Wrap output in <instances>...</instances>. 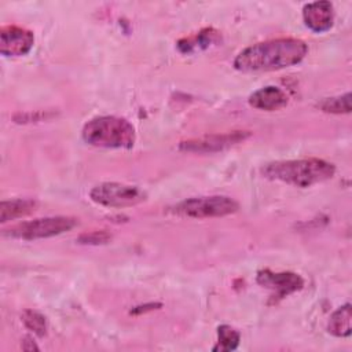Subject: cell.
Segmentation results:
<instances>
[{"instance_id": "18", "label": "cell", "mask_w": 352, "mask_h": 352, "mask_svg": "<svg viewBox=\"0 0 352 352\" xmlns=\"http://www.w3.org/2000/svg\"><path fill=\"white\" fill-rule=\"evenodd\" d=\"M110 239H111V235L104 230L84 232L77 238V241L80 243H84V245H104Z\"/></svg>"}, {"instance_id": "5", "label": "cell", "mask_w": 352, "mask_h": 352, "mask_svg": "<svg viewBox=\"0 0 352 352\" xmlns=\"http://www.w3.org/2000/svg\"><path fill=\"white\" fill-rule=\"evenodd\" d=\"M239 205L235 199L226 195H210V197H194L179 202L169 210L177 216L192 217V219H208V217H223L235 213Z\"/></svg>"}, {"instance_id": "17", "label": "cell", "mask_w": 352, "mask_h": 352, "mask_svg": "<svg viewBox=\"0 0 352 352\" xmlns=\"http://www.w3.org/2000/svg\"><path fill=\"white\" fill-rule=\"evenodd\" d=\"M22 322L29 330H32L38 337L45 336V333H47V320L40 312L33 311V309H25L23 314H22Z\"/></svg>"}, {"instance_id": "4", "label": "cell", "mask_w": 352, "mask_h": 352, "mask_svg": "<svg viewBox=\"0 0 352 352\" xmlns=\"http://www.w3.org/2000/svg\"><path fill=\"white\" fill-rule=\"evenodd\" d=\"M78 224L76 217L70 216H52V217H41L30 221H22L10 228H6L3 234L10 238L23 239V241H34L43 238H51L60 235L73 230Z\"/></svg>"}, {"instance_id": "3", "label": "cell", "mask_w": 352, "mask_h": 352, "mask_svg": "<svg viewBox=\"0 0 352 352\" xmlns=\"http://www.w3.org/2000/svg\"><path fill=\"white\" fill-rule=\"evenodd\" d=\"M85 143L104 148H132L136 133L133 125L121 117L100 116L89 120L81 132Z\"/></svg>"}, {"instance_id": "13", "label": "cell", "mask_w": 352, "mask_h": 352, "mask_svg": "<svg viewBox=\"0 0 352 352\" xmlns=\"http://www.w3.org/2000/svg\"><path fill=\"white\" fill-rule=\"evenodd\" d=\"M221 40L220 33L212 28L204 29L201 32H198L197 34L191 36V37H186L177 41V48L180 52L183 54H191L199 50H205L208 47H210L212 44H216Z\"/></svg>"}, {"instance_id": "19", "label": "cell", "mask_w": 352, "mask_h": 352, "mask_svg": "<svg viewBox=\"0 0 352 352\" xmlns=\"http://www.w3.org/2000/svg\"><path fill=\"white\" fill-rule=\"evenodd\" d=\"M155 307H161V304H144V305H139V307H135L131 314H142V312H146V311H151V309H155Z\"/></svg>"}, {"instance_id": "10", "label": "cell", "mask_w": 352, "mask_h": 352, "mask_svg": "<svg viewBox=\"0 0 352 352\" xmlns=\"http://www.w3.org/2000/svg\"><path fill=\"white\" fill-rule=\"evenodd\" d=\"M302 19L305 26L312 32H327L334 22V7L330 1L308 3L302 8Z\"/></svg>"}, {"instance_id": "15", "label": "cell", "mask_w": 352, "mask_h": 352, "mask_svg": "<svg viewBox=\"0 0 352 352\" xmlns=\"http://www.w3.org/2000/svg\"><path fill=\"white\" fill-rule=\"evenodd\" d=\"M241 334L238 330L228 324H221L217 327V344L212 351H235L239 345Z\"/></svg>"}, {"instance_id": "1", "label": "cell", "mask_w": 352, "mask_h": 352, "mask_svg": "<svg viewBox=\"0 0 352 352\" xmlns=\"http://www.w3.org/2000/svg\"><path fill=\"white\" fill-rule=\"evenodd\" d=\"M307 52L308 47L300 38H272L242 50L234 59V67L243 73L279 70L300 63Z\"/></svg>"}, {"instance_id": "2", "label": "cell", "mask_w": 352, "mask_h": 352, "mask_svg": "<svg viewBox=\"0 0 352 352\" xmlns=\"http://www.w3.org/2000/svg\"><path fill=\"white\" fill-rule=\"evenodd\" d=\"M261 172L267 179L305 188L330 180L336 173V166L324 160L304 158L274 161L267 164Z\"/></svg>"}, {"instance_id": "9", "label": "cell", "mask_w": 352, "mask_h": 352, "mask_svg": "<svg viewBox=\"0 0 352 352\" xmlns=\"http://www.w3.org/2000/svg\"><path fill=\"white\" fill-rule=\"evenodd\" d=\"M34 44V34L21 26L8 25L0 29V52L4 56H23Z\"/></svg>"}, {"instance_id": "6", "label": "cell", "mask_w": 352, "mask_h": 352, "mask_svg": "<svg viewBox=\"0 0 352 352\" xmlns=\"http://www.w3.org/2000/svg\"><path fill=\"white\" fill-rule=\"evenodd\" d=\"M146 192L138 186L104 182L89 191V198L106 208H128L146 201Z\"/></svg>"}, {"instance_id": "16", "label": "cell", "mask_w": 352, "mask_h": 352, "mask_svg": "<svg viewBox=\"0 0 352 352\" xmlns=\"http://www.w3.org/2000/svg\"><path fill=\"white\" fill-rule=\"evenodd\" d=\"M322 111L331 114H345L351 111V94L346 92L340 96L324 98L316 104Z\"/></svg>"}, {"instance_id": "8", "label": "cell", "mask_w": 352, "mask_h": 352, "mask_svg": "<svg viewBox=\"0 0 352 352\" xmlns=\"http://www.w3.org/2000/svg\"><path fill=\"white\" fill-rule=\"evenodd\" d=\"M257 283L263 287L272 290L271 302L276 304L282 298L287 297L302 289L304 279L296 272H272L271 270H263L257 274Z\"/></svg>"}, {"instance_id": "14", "label": "cell", "mask_w": 352, "mask_h": 352, "mask_svg": "<svg viewBox=\"0 0 352 352\" xmlns=\"http://www.w3.org/2000/svg\"><path fill=\"white\" fill-rule=\"evenodd\" d=\"M327 331L334 337H349L352 333V308L346 302L336 309L327 323Z\"/></svg>"}, {"instance_id": "12", "label": "cell", "mask_w": 352, "mask_h": 352, "mask_svg": "<svg viewBox=\"0 0 352 352\" xmlns=\"http://www.w3.org/2000/svg\"><path fill=\"white\" fill-rule=\"evenodd\" d=\"M38 206V202L32 198H15L3 201L0 204V221L7 223L15 219L25 217L33 213Z\"/></svg>"}, {"instance_id": "11", "label": "cell", "mask_w": 352, "mask_h": 352, "mask_svg": "<svg viewBox=\"0 0 352 352\" xmlns=\"http://www.w3.org/2000/svg\"><path fill=\"white\" fill-rule=\"evenodd\" d=\"M289 102V96L283 89L275 85H267L254 91L249 96V104L254 109L264 111H275L285 107Z\"/></svg>"}, {"instance_id": "7", "label": "cell", "mask_w": 352, "mask_h": 352, "mask_svg": "<svg viewBox=\"0 0 352 352\" xmlns=\"http://www.w3.org/2000/svg\"><path fill=\"white\" fill-rule=\"evenodd\" d=\"M250 131H232L227 133L206 135L204 138L180 142L179 150L188 153H216L245 142L248 138H250Z\"/></svg>"}]
</instances>
